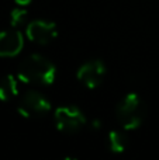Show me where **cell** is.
I'll return each mask as SVG.
<instances>
[{
  "instance_id": "7c38bea8",
  "label": "cell",
  "mask_w": 159,
  "mask_h": 160,
  "mask_svg": "<svg viewBox=\"0 0 159 160\" xmlns=\"http://www.w3.org/2000/svg\"><path fill=\"white\" fill-rule=\"evenodd\" d=\"M93 127H95V129H99V128H101V122L99 119H95L93 121Z\"/></svg>"
},
{
  "instance_id": "3957f363",
  "label": "cell",
  "mask_w": 159,
  "mask_h": 160,
  "mask_svg": "<svg viewBox=\"0 0 159 160\" xmlns=\"http://www.w3.org/2000/svg\"><path fill=\"white\" fill-rule=\"evenodd\" d=\"M86 117L75 105H64L55 111V124L61 132L73 135L86 125Z\"/></svg>"
},
{
  "instance_id": "52a82bcc",
  "label": "cell",
  "mask_w": 159,
  "mask_h": 160,
  "mask_svg": "<svg viewBox=\"0 0 159 160\" xmlns=\"http://www.w3.org/2000/svg\"><path fill=\"white\" fill-rule=\"evenodd\" d=\"M24 47V39L20 31L6 30L0 31V56L10 58L21 52Z\"/></svg>"
},
{
  "instance_id": "8fae6325",
  "label": "cell",
  "mask_w": 159,
  "mask_h": 160,
  "mask_svg": "<svg viewBox=\"0 0 159 160\" xmlns=\"http://www.w3.org/2000/svg\"><path fill=\"white\" fill-rule=\"evenodd\" d=\"M16 3L20 4V6H27V4L31 3V0H16Z\"/></svg>"
},
{
  "instance_id": "30bf717a",
  "label": "cell",
  "mask_w": 159,
  "mask_h": 160,
  "mask_svg": "<svg viewBox=\"0 0 159 160\" xmlns=\"http://www.w3.org/2000/svg\"><path fill=\"white\" fill-rule=\"evenodd\" d=\"M28 20V13L24 8H14L10 14V22L13 27H20L24 25Z\"/></svg>"
},
{
  "instance_id": "4fadbf2b",
  "label": "cell",
  "mask_w": 159,
  "mask_h": 160,
  "mask_svg": "<svg viewBox=\"0 0 159 160\" xmlns=\"http://www.w3.org/2000/svg\"><path fill=\"white\" fill-rule=\"evenodd\" d=\"M64 160H78V159H75V158H72V156H68V158H65Z\"/></svg>"
},
{
  "instance_id": "9c48e42d",
  "label": "cell",
  "mask_w": 159,
  "mask_h": 160,
  "mask_svg": "<svg viewBox=\"0 0 159 160\" xmlns=\"http://www.w3.org/2000/svg\"><path fill=\"white\" fill-rule=\"evenodd\" d=\"M128 146V138L121 131H111L107 135V148L114 153H123Z\"/></svg>"
},
{
  "instance_id": "8992f818",
  "label": "cell",
  "mask_w": 159,
  "mask_h": 160,
  "mask_svg": "<svg viewBox=\"0 0 159 160\" xmlns=\"http://www.w3.org/2000/svg\"><path fill=\"white\" fill-rule=\"evenodd\" d=\"M106 75V65L100 59L87 61L78 69V79L87 88H97Z\"/></svg>"
},
{
  "instance_id": "5b68a950",
  "label": "cell",
  "mask_w": 159,
  "mask_h": 160,
  "mask_svg": "<svg viewBox=\"0 0 159 160\" xmlns=\"http://www.w3.org/2000/svg\"><path fill=\"white\" fill-rule=\"evenodd\" d=\"M27 37L38 45H48L58 37V28L52 21L34 20L27 25Z\"/></svg>"
},
{
  "instance_id": "6da1fadb",
  "label": "cell",
  "mask_w": 159,
  "mask_h": 160,
  "mask_svg": "<svg viewBox=\"0 0 159 160\" xmlns=\"http://www.w3.org/2000/svg\"><path fill=\"white\" fill-rule=\"evenodd\" d=\"M17 76L24 83L33 84H51L55 80L56 69L48 58L38 53L27 56L18 65Z\"/></svg>"
},
{
  "instance_id": "7a4b0ae2",
  "label": "cell",
  "mask_w": 159,
  "mask_h": 160,
  "mask_svg": "<svg viewBox=\"0 0 159 160\" xmlns=\"http://www.w3.org/2000/svg\"><path fill=\"white\" fill-rule=\"evenodd\" d=\"M115 117L123 129H137L145 118V107L141 97L137 93H128L124 96L117 104Z\"/></svg>"
},
{
  "instance_id": "277c9868",
  "label": "cell",
  "mask_w": 159,
  "mask_h": 160,
  "mask_svg": "<svg viewBox=\"0 0 159 160\" xmlns=\"http://www.w3.org/2000/svg\"><path fill=\"white\" fill-rule=\"evenodd\" d=\"M17 111L24 118L42 117L51 111V101L39 91L30 90L24 93V96L21 97Z\"/></svg>"
},
{
  "instance_id": "ba28073f",
  "label": "cell",
  "mask_w": 159,
  "mask_h": 160,
  "mask_svg": "<svg viewBox=\"0 0 159 160\" xmlns=\"http://www.w3.org/2000/svg\"><path fill=\"white\" fill-rule=\"evenodd\" d=\"M18 94V84L17 79L13 75H6L0 80V100L4 102L13 100Z\"/></svg>"
}]
</instances>
